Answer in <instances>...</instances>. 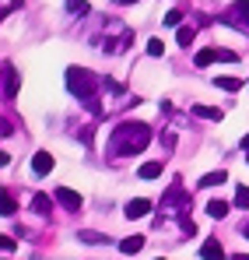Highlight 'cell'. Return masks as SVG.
<instances>
[{"label": "cell", "instance_id": "8", "mask_svg": "<svg viewBox=\"0 0 249 260\" xmlns=\"http://www.w3.org/2000/svg\"><path fill=\"white\" fill-rule=\"evenodd\" d=\"M53 166H56V158H53L49 151H35V158H32V173L35 176H49Z\"/></svg>", "mask_w": 249, "mask_h": 260}, {"label": "cell", "instance_id": "27", "mask_svg": "<svg viewBox=\"0 0 249 260\" xmlns=\"http://www.w3.org/2000/svg\"><path fill=\"white\" fill-rule=\"evenodd\" d=\"M11 134H14V127H11V120H4V116H0V137H11Z\"/></svg>", "mask_w": 249, "mask_h": 260}, {"label": "cell", "instance_id": "4", "mask_svg": "<svg viewBox=\"0 0 249 260\" xmlns=\"http://www.w3.org/2000/svg\"><path fill=\"white\" fill-rule=\"evenodd\" d=\"M18 85H21V71L14 63H4L0 67V99H14L18 95Z\"/></svg>", "mask_w": 249, "mask_h": 260}, {"label": "cell", "instance_id": "5", "mask_svg": "<svg viewBox=\"0 0 249 260\" xmlns=\"http://www.w3.org/2000/svg\"><path fill=\"white\" fill-rule=\"evenodd\" d=\"M239 56L232 53V49H214V46H207V49H200L197 53V67H210V63H235Z\"/></svg>", "mask_w": 249, "mask_h": 260}, {"label": "cell", "instance_id": "16", "mask_svg": "<svg viewBox=\"0 0 249 260\" xmlns=\"http://www.w3.org/2000/svg\"><path fill=\"white\" fill-rule=\"evenodd\" d=\"M67 11H70L74 18H84V14H91V4H88V0H67Z\"/></svg>", "mask_w": 249, "mask_h": 260}, {"label": "cell", "instance_id": "28", "mask_svg": "<svg viewBox=\"0 0 249 260\" xmlns=\"http://www.w3.org/2000/svg\"><path fill=\"white\" fill-rule=\"evenodd\" d=\"M4 166H11V155H7V151L0 148V169H4Z\"/></svg>", "mask_w": 249, "mask_h": 260}, {"label": "cell", "instance_id": "15", "mask_svg": "<svg viewBox=\"0 0 249 260\" xmlns=\"http://www.w3.org/2000/svg\"><path fill=\"white\" fill-rule=\"evenodd\" d=\"M137 176H140V179H158V176H162V162H144V166L137 169Z\"/></svg>", "mask_w": 249, "mask_h": 260}, {"label": "cell", "instance_id": "20", "mask_svg": "<svg viewBox=\"0 0 249 260\" xmlns=\"http://www.w3.org/2000/svg\"><path fill=\"white\" fill-rule=\"evenodd\" d=\"M207 215L210 218H225V215H228V201H210V204H207Z\"/></svg>", "mask_w": 249, "mask_h": 260}, {"label": "cell", "instance_id": "6", "mask_svg": "<svg viewBox=\"0 0 249 260\" xmlns=\"http://www.w3.org/2000/svg\"><path fill=\"white\" fill-rule=\"evenodd\" d=\"M162 208H190V193L183 190V183H172L162 197Z\"/></svg>", "mask_w": 249, "mask_h": 260}, {"label": "cell", "instance_id": "24", "mask_svg": "<svg viewBox=\"0 0 249 260\" xmlns=\"http://www.w3.org/2000/svg\"><path fill=\"white\" fill-rule=\"evenodd\" d=\"M14 246H18V243H14L11 236H4V232H0V253H14Z\"/></svg>", "mask_w": 249, "mask_h": 260}, {"label": "cell", "instance_id": "13", "mask_svg": "<svg viewBox=\"0 0 249 260\" xmlns=\"http://www.w3.org/2000/svg\"><path fill=\"white\" fill-rule=\"evenodd\" d=\"M193 116H204V120H214V123H221V109L218 106H193Z\"/></svg>", "mask_w": 249, "mask_h": 260}, {"label": "cell", "instance_id": "31", "mask_svg": "<svg viewBox=\"0 0 249 260\" xmlns=\"http://www.w3.org/2000/svg\"><path fill=\"white\" fill-rule=\"evenodd\" d=\"M242 236H246V239H249V221H246V225H242Z\"/></svg>", "mask_w": 249, "mask_h": 260}, {"label": "cell", "instance_id": "2", "mask_svg": "<svg viewBox=\"0 0 249 260\" xmlns=\"http://www.w3.org/2000/svg\"><path fill=\"white\" fill-rule=\"evenodd\" d=\"M67 88L70 95H78L84 109H91L95 116H102V102H98V88H102V78L88 67H67Z\"/></svg>", "mask_w": 249, "mask_h": 260}, {"label": "cell", "instance_id": "32", "mask_svg": "<svg viewBox=\"0 0 249 260\" xmlns=\"http://www.w3.org/2000/svg\"><path fill=\"white\" fill-rule=\"evenodd\" d=\"M232 260H249V257H246V253H235V257H232Z\"/></svg>", "mask_w": 249, "mask_h": 260}, {"label": "cell", "instance_id": "35", "mask_svg": "<svg viewBox=\"0 0 249 260\" xmlns=\"http://www.w3.org/2000/svg\"><path fill=\"white\" fill-rule=\"evenodd\" d=\"M246 162H249V155H246Z\"/></svg>", "mask_w": 249, "mask_h": 260}, {"label": "cell", "instance_id": "21", "mask_svg": "<svg viewBox=\"0 0 249 260\" xmlns=\"http://www.w3.org/2000/svg\"><path fill=\"white\" fill-rule=\"evenodd\" d=\"M78 239H81V243H88V246H95V243H102L105 236H98V232H91V229H81V232H78Z\"/></svg>", "mask_w": 249, "mask_h": 260}, {"label": "cell", "instance_id": "25", "mask_svg": "<svg viewBox=\"0 0 249 260\" xmlns=\"http://www.w3.org/2000/svg\"><path fill=\"white\" fill-rule=\"evenodd\" d=\"M179 225H183V232H190V236L197 232V225H193V218H190V215H179Z\"/></svg>", "mask_w": 249, "mask_h": 260}, {"label": "cell", "instance_id": "9", "mask_svg": "<svg viewBox=\"0 0 249 260\" xmlns=\"http://www.w3.org/2000/svg\"><path fill=\"white\" fill-rule=\"evenodd\" d=\"M148 211H151V201L148 197H137V201L126 204V218H144Z\"/></svg>", "mask_w": 249, "mask_h": 260}, {"label": "cell", "instance_id": "34", "mask_svg": "<svg viewBox=\"0 0 249 260\" xmlns=\"http://www.w3.org/2000/svg\"><path fill=\"white\" fill-rule=\"evenodd\" d=\"M155 260H165V257H155Z\"/></svg>", "mask_w": 249, "mask_h": 260}, {"label": "cell", "instance_id": "23", "mask_svg": "<svg viewBox=\"0 0 249 260\" xmlns=\"http://www.w3.org/2000/svg\"><path fill=\"white\" fill-rule=\"evenodd\" d=\"M162 53H165V43L162 39H151L148 43V56H162Z\"/></svg>", "mask_w": 249, "mask_h": 260}, {"label": "cell", "instance_id": "14", "mask_svg": "<svg viewBox=\"0 0 249 260\" xmlns=\"http://www.w3.org/2000/svg\"><path fill=\"white\" fill-rule=\"evenodd\" d=\"M140 250H144V236H130L120 243V253H140Z\"/></svg>", "mask_w": 249, "mask_h": 260}, {"label": "cell", "instance_id": "26", "mask_svg": "<svg viewBox=\"0 0 249 260\" xmlns=\"http://www.w3.org/2000/svg\"><path fill=\"white\" fill-rule=\"evenodd\" d=\"M183 21V11H168L165 14V25H179Z\"/></svg>", "mask_w": 249, "mask_h": 260}, {"label": "cell", "instance_id": "22", "mask_svg": "<svg viewBox=\"0 0 249 260\" xmlns=\"http://www.w3.org/2000/svg\"><path fill=\"white\" fill-rule=\"evenodd\" d=\"M235 208H242V211L249 208V186H239L235 190Z\"/></svg>", "mask_w": 249, "mask_h": 260}, {"label": "cell", "instance_id": "30", "mask_svg": "<svg viewBox=\"0 0 249 260\" xmlns=\"http://www.w3.org/2000/svg\"><path fill=\"white\" fill-rule=\"evenodd\" d=\"M242 148H246V151H249V134H246V137H242Z\"/></svg>", "mask_w": 249, "mask_h": 260}, {"label": "cell", "instance_id": "12", "mask_svg": "<svg viewBox=\"0 0 249 260\" xmlns=\"http://www.w3.org/2000/svg\"><path fill=\"white\" fill-rule=\"evenodd\" d=\"M221 183H228V173L225 169H218V173H207L197 186H204V190H210V186H221Z\"/></svg>", "mask_w": 249, "mask_h": 260}, {"label": "cell", "instance_id": "7", "mask_svg": "<svg viewBox=\"0 0 249 260\" xmlns=\"http://www.w3.org/2000/svg\"><path fill=\"white\" fill-rule=\"evenodd\" d=\"M53 197H56V204H63V208H67V211H81V193H74V190H70V186H56V190H53Z\"/></svg>", "mask_w": 249, "mask_h": 260}, {"label": "cell", "instance_id": "11", "mask_svg": "<svg viewBox=\"0 0 249 260\" xmlns=\"http://www.w3.org/2000/svg\"><path fill=\"white\" fill-rule=\"evenodd\" d=\"M14 211H18V204H14L11 190H4V186H0V215H4V218H11Z\"/></svg>", "mask_w": 249, "mask_h": 260}, {"label": "cell", "instance_id": "29", "mask_svg": "<svg viewBox=\"0 0 249 260\" xmlns=\"http://www.w3.org/2000/svg\"><path fill=\"white\" fill-rule=\"evenodd\" d=\"M7 14H11V7H0V21H4V18H7Z\"/></svg>", "mask_w": 249, "mask_h": 260}, {"label": "cell", "instance_id": "1", "mask_svg": "<svg viewBox=\"0 0 249 260\" xmlns=\"http://www.w3.org/2000/svg\"><path fill=\"white\" fill-rule=\"evenodd\" d=\"M151 144V127L148 123H137V120H123L120 127H113L109 134V151L113 155H140L144 148Z\"/></svg>", "mask_w": 249, "mask_h": 260}, {"label": "cell", "instance_id": "10", "mask_svg": "<svg viewBox=\"0 0 249 260\" xmlns=\"http://www.w3.org/2000/svg\"><path fill=\"white\" fill-rule=\"evenodd\" d=\"M200 257H204V260H225V250H221L218 239H207V243L200 246Z\"/></svg>", "mask_w": 249, "mask_h": 260}, {"label": "cell", "instance_id": "33", "mask_svg": "<svg viewBox=\"0 0 249 260\" xmlns=\"http://www.w3.org/2000/svg\"><path fill=\"white\" fill-rule=\"evenodd\" d=\"M116 4H133V0H116Z\"/></svg>", "mask_w": 249, "mask_h": 260}, {"label": "cell", "instance_id": "17", "mask_svg": "<svg viewBox=\"0 0 249 260\" xmlns=\"http://www.w3.org/2000/svg\"><path fill=\"white\" fill-rule=\"evenodd\" d=\"M32 208H35V215H49V211H53V201H49L46 193H35V197H32Z\"/></svg>", "mask_w": 249, "mask_h": 260}, {"label": "cell", "instance_id": "3", "mask_svg": "<svg viewBox=\"0 0 249 260\" xmlns=\"http://www.w3.org/2000/svg\"><path fill=\"white\" fill-rule=\"evenodd\" d=\"M221 25H232V28H239V32H246V36H249V0H235V4H228V11L221 14Z\"/></svg>", "mask_w": 249, "mask_h": 260}, {"label": "cell", "instance_id": "19", "mask_svg": "<svg viewBox=\"0 0 249 260\" xmlns=\"http://www.w3.org/2000/svg\"><path fill=\"white\" fill-rule=\"evenodd\" d=\"M214 85L221 88V91H239L242 81H239V78H214Z\"/></svg>", "mask_w": 249, "mask_h": 260}, {"label": "cell", "instance_id": "18", "mask_svg": "<svg viewBox=\"0 0 249 260\" xmlns=\"http://www.w3.org/2000/svg\"><path fill=\"white\" fill-rule=\"evenodd\" d=\"M193 39H197V28H193V25H179V46H186V49H190Z\"/></svg>", "mask_w": 249, "mask_h": 260}]
</instances>
